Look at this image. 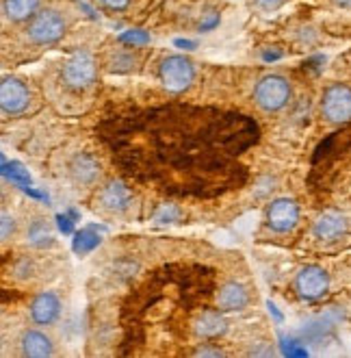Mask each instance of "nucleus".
Listing matches in <instances>:
<instances>
[{
	"label": "nucleus",
	"mask_w": 351,
	"mask_h": 358,
	"mask_svg": "<svg viewBox=\"0 0 351 358\" xmlns=\"http://www.w3.org/2000/svg\"><path fill=\"white\" fill-rule=\"evenodd\" d=\"M293 98L291 80L282 74H264L254 85V102L264 113L282 111Z\"/></svg>",
	"instance_id": "1"
},
{
	"label": "nucleus",
	"mask_w": 351,
	"mask_h": 358,
	"mask_svg": "<svg viewBox=\"0 0 351 358\" xmlns=\"http://www.w3.org/2000/svg\"><path fill=\"white\" fill-rule=\"evenodd\" d=\"M68 31V20L57 9H41L37 11L27 27V37L35 46H52L64 39Z\"/></svg>",
	"instance_id": "2"
},
{
	"label": "nucleus",
	"mask_w": 351,
	"mask_h": 358,
	"mask_svg": "<svg viewBox=\"0 0 351 358\" xmlns=\"http://www.w3.org/2000/svg\"><path fill=\"white\" fill-rule=\"evenodd\" d=\"M158 78L167 92L180 94L189 90L191 83L195 80V63L184 55H170L160 61Z\"/></svg>",
	"instance_id": "3"
},
{
	"label": "nucleus",
	"mask_w": 351,
	"mask_h": 358,
	"mask_svg": "<svg viewBox=\"0 0 351 358\" xmlns=\"http://www.w3.org/2000/svg\"><path fill=\"white\" fill-rule=\"evenodd\" d=\"M98 76V66L96 59L89 50H76L74 55H70L61 68V78L70 87V90H87L96 83Z\"/></svg>",
	"instance_id": "4"
},
{
	"label": "nucleus",
	"mask_w": 351,
	"mask_h": 358,
	"mask_svg": "<svg viewBox=\"0 0 351 358\" xmlns=\"http://www.w3.org/2000/svg\"><path fill=\"white\" fill-rule=\"evenodd\" d=\"M321 115L329 124H345L351 120V87L345 83H334L323 92Z\"/></svg>",
	"instance_id": "5"
},
{
	"label": "nucleus",
	"mask_w": 351,
	"mask_h": 358,
	"mask_svg": "<svg viewBox=\"0 0 351 358\" xmlns=\"http://www.w3.org/2000/svg\"><path fill=\"white\" fill-rule=\"evenodd\" d=\"M293 287L297 296L306 302H315L323 298L329 289V273L319 265H306L295 273Z\"/></svg>",
	"instance_id": "6"
},
{
	"label": "nucleus",
	"mask_w": 351,
	"mask_h": 358,
	"mask_svg": "<svg viewBox=\"0 0 351 358\" xmlns=\"http://www.w3.org/2000/svg\"><path fill=\"white\" fill-rule=\"evenodd\" d=\"M264 222L278 235L291 233L299 224V204L293 198H276L267 206Z\"/></svg>",
	"instance_id": "7"
},
{
	"label": "nucleus",
	"mask_w": 351,
	"mask_h": 358,
	"mask_svg": "<svg viewBox=\"0 0 351 358\" xmlns=\"http://www.w3.org/2000/svg\"><path fill=\"white\" fill-rule=\"evenodd\" d=\"M31 104V90L17 76H5L0 83V107L5 115H22Z\"/></svg>",
	"instance_id": "8"
},
{
	"label": "nucleus",
	"mask_w": 351,
	"mask_h": 358,
	"mask_svg": "<svg viewBox=\"0 0 351 358\" xmlns=\"http://www.w3.org/2000/svg\"><path fill=\"white\" fill-rule=\"evenodd\" d=\"M347 228H349L347 217L341 213V210L329 208V210H323V213L315 220V224H313V235L321 243H334V241H338V239L345 237Z\"/></svg>",
	"instance_id": "9"
},
{
	"label": "nucleus",
	"mask_w": 351,
	"mask_h": 358,
	"mask_svg": "<svg viewBox=\"0 0 351 358\" xmlns=\"http://www.w3.org/2000/svg\"><path fill=\"white\" fill-rule=\"evenodd\" d=\"M98 204L102 210L113 215H121L133 206V194L130 189L121 180H109L98 194Z\"/></svg>",
	"instance_id": "10"
},
{
	"label": "nucleus",
	"mask_w": 351,
	"mask_h": 358,
	"mask_svg": "<svg viewBox=\"0 0 351 358\" xmlns=\"http://www.w3.org/2000/svg\"><path fill=\"white\" fill-rule=\"evenodd\" d=\"M61 308H64V304H61V298L54 291L39 293V296L33 298V302L29 306L31 322L35 326H52L61 317Z\"/></svg>",
	"instance_id": "11"
},
{
	"label": "nucleus",
	"mask_w": 351,
	"mask_h": 358,
	"mask_svg": "<svg viewBox=\"0 0 351 358\" xmlns=\"http://www.w3.org/2000/svg\"><path fill=\"white\" fill-rule=\"evenodd\" d=\"M100 161L91 155V152H78L72 157L70 165H68V174L72 178L74 185L78 187H91L98 182L100 178Z\"/></svg>",
	"instance_id": "12"
},
{
	"label": "nucleus",
	"mask_w": 351,
	"mask_h": 358,
	"mask_svg": "<svg viewBox=\"0 0 351 358\" xmlns=\"http://www.w3.org/2000/svg\"><path fill=\"white\" fill-rule=\"evenodd\" d=\"M250 291L245 285L230 280L217 291V308L223 313H239L250 306Z\"/></svg>",
	"instance_id": "13"
},
{
	"label": "nucleus",
	"mask_w": 351,
	"mask_h": 358,
	"mask_svg": "<svg viewBox=\"0 0 351 358\" xmlns=\"http://www.w3.org/2000/svg\"><path fill=\"white\" fill-rule=\"evenodd\" d=\"M20 354L27 358H46L54 354V343L46 332L31 328L20 336Z\"/></svg>",
	"instance_id": "14"
},
{
	"label": "nucleus",
	"mask_w": 351,
	"mask_h": 358,
	"mask_svg": "<svg viewBox=\"0 0 351 358\" xmlns=\"http://www.w3.org/2000/svg\"><path fill=\"white\" fill-rule=\"evenodd\" d=\"M193 330L197 336H202V339H217V336H223L225 330H228V322H225L219 313L206 310L195 320Z\"/></svg>",
	"instance_id": "15"
},
{
	"label": "nucleus",
	"mask_w": 351,
	"mask_h": 358,
	"mask_svg": "<svg viewBox=\"0 0 351 358\" xmlns=\"http://www.w3.org/2000/svg\"><path fill=\"white\" fill-rule=\"evenodd\" d=\"M39 9V0H3V13L11 22L31 20Z\"/></svg>",
	"instance_id": "16"
},
{
	"label": "nucleus",
	"mask_w": 351,
	"mask_h": 358,
	"mask_svg": "<svg viewBox=\"0 0 351 358\" xmlns=\"http://www.w3.org/2000/svg\"><path fill=\"white\" fill-rule=\"evenodd\" d=\"M102 243V237L100 233L94 228V226H87V228H80L78 233H74V239H72V250L74 255L78 257H85V255H91V252Z\"/></svg>",
	"instance_id": "17"
},
{
	"label": "nucleus",
	"mask_w": 351,
	"mask_h": 358,
	"mask_svg": "<svg viewBox=\"0 0 351 358\" xmlns=\"http://www.w3.org/2000/svg\"><path fill=\"white\" fill-rule=\"evenodd\" d=\"M29 243L35 248H50L54 243V235H52V228L46 220H33L29 226Z\"/></svg>",
	"instance_id": "18"
},
{
	"label": "nucleus",
	"mask_w": 351,
	"mask_h": 358,
	"mask_svg": "<svg viewBox=\"0 0 351 358\" xmlns=\"http://www.w3.org/2000/svg\"><path fill=\"white\" fill-rule=\"evenodd\" d=\"M3 176L7 180H11L13 185H17L20 189L33 185V178H31L29 170L20 161H7V159H3Z\"/></svg>",
	"instance_id": "19"
},
{
	"label": "nucleus",
	"mask_w": 351,
	"mask_h": 358,
	"mask_svg": "<svg viewBox=\"0 0 351 358\" xmlns=\"http://www.w3.org/2000/svg\"><path fill=\"white\" fill-rule=\"evenodd\" d=\"M119 41L130 44V46H146V44H150V33L143 29H130L119 35Z\"/></svg>",
	"instance_id": "20"
},
{
	"label": "nucleus",
	"mask_w": 351,
	"mask_h": 358,
	"mask_svg": "<svg viewBox=\"0 0 351 358\" xmlns=\"http://www.w3.org/2000/svg\"><path fill=\"white\" fill-rule=\"evenodd\" d=\"M135 66V57L128 52H117L111 61V72H128Z\"/></svg>",
	"instance_id": "21"
},
{
	"label": "nucleus",
	"mask_w": 351,
	"mask_h": 358,
	"mask_svg": "<svg viewBox=\"0 0 351 358\" xmlns=\"http://www.w3.org/2000/svg\"><path fill=\"white\" fill-rule=\"evenodd\" d=\"M13 233H15V220H13V215L3 213V217H0V239L7 243L13 237Z\"/></svg>",
	"instance_id": "22"
},
{
	"label": "nucleus",
	"mask_w": 351,
	"mask_h": 358,
	"mask_svg": "<svg viewBox=\"0 0 351 358\" xmlns=\"http://www.w3.org/2000/svg\"><path fill=\"white\" fill-rule=\"evenodd\" d=\"M57 222H59L61 233H64V235H74V217L70 213H59Z\"/></svg>",
	"instance_id": "23"
},
{
	"label": "nucleus",
	"mask_w": 351,
	"mask_h": 358,
	"mask_svg": "<svg viewBox=\"0 0 351 358\" xmlns=\"http://www.w3.org/2000/svg\"><path fill=\"white\" fill-rule=\"evenodd\" d=\"M33 269H35V265H33V261H29V259H22L17 265H15V273H17V278H31L33 276Z\"/></svg>",
	"instance_id": "24"
},
{
	"label": "nucleus",
	"mask_w": 351,
	"mask_h": 358,
	"mask_svg": "<svg viewBox=\"0 0 351 358\" xmlns=\"http://www.w3.org/2000/svg\"><path fill=\"white\" fill-rule=\"evenodd\" d=\"M174 220H178V208L176 206H165L160 213L156 215V222H160V224H170V222H174Z\"/></svg>",
	"instance_id": "25"
},
{
	"label": "nucleus",
	"mask_w": 351,
	"mask_h": 358,
	"mask_svg": "<svg viewBox=\"0 0 351 358\" xmlns=\"http://www.w3.org/2000/svg\"><path fill=\"white\" fill-rule=\"evenodd\" d=\"M254 5H256L260 11L271 13V11H278V9L284 5V0H254Z\"/></svg>",
	"instance_id": "26"
},
{
	"label": "nucleus",
	"mask_w": 351,
	"mask_h": 358,
	"mask_svg": "<svg viewBox=\"0 0 351 358\" xmlns=\"http://www.w3.org/2000/svg\"><path fill=\"white\" fill-rule=\"evenodd\" d=\"M100 3L111 11H124V9H128L130 0H100Z\"/></svg>",
	"instance_id": "27"
},
{
	"label": "nucleus",
	"mask_w": 351,
	"mask_h": 358,
	"mask_svg": "<svg viewBox=\"0 0 351 358\" xmlns=\"http://www.w3.org/2000/svg\"><path fill=\"white\" fill-rule=\"evenodd\" d=\"M219 20H221L219 13H215V11L209 13V17H206L204 22L200 24V31H204V33H206V31H213L215 27H219Z\"/></svg>",
	"instance_id": "28"
},
{
	"label": "nucleus",
	"mask_w": 351,
	"mask_h": 358,
	"mask_svg": "<svg viewBox=\"0 0 351 358\" xmlns=\"http://www.w3.org/2000/svg\"><path fill=\"white\" fill-rule=\"evenodd\" d=\"M174 46H176V48H180V50H195V48H197V41L178 37V39H174Z\"/></svg>",
	"instance_id": "29"
},
{
	"label": "nucleus",
	"mask_w": 351,
	"mask_h": 358,
	"mask_svg": "<svg viewBox=\"0 0 351 358\" xmlns=\"http://www.w3.org/2000/svg\"><path fill=\"white\" fill-rule=\"evenodd\" d=\"M267 308H269V313L274 315V317H276V322H278V324H282V322H284V315H282V313L278 310V306H276V304H274L271 300L267 302Z\"/></svg>",
	"instance_id": "30"
},
{
	"label": "nucleus",
	"mask_w": 351,
	"mask_h": 358,
	"mask_svg": "<svg viewBox=\"0 0 351 358\" xmlns=\"http://www.w3.org/2000/svg\"><path fill=\"white\" fill-rule=\"evenodd\" d=\"M195 356H223V352L211 350V348H200V350H195Z\"/></svg>",
	"instance_id": "31"
},
{
	"label": "nucleus",
	"mask_w": 351,
	"mask_h": 358,
	"mask_svg": "<svg viewBox=\"0 0 351 358\" xmlns=\"http://www.w3.org/2000/svg\"><path fill=\"white\" fill-rule=\"evenodd\" d=\"M262 59L264 61H278V59H282V52L280 50H264L262 52Z\"/></svg>",
	"instance_id": "32"
}]
</instances>
